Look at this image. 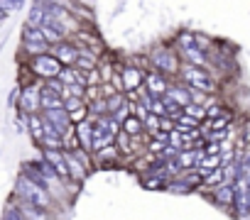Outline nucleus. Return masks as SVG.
I'll use <instances>...</instances> for the list:
<instances>
[{
    "label": "nucleus",
    "mask_w": 250,
    "mask_h": 220,
    "mask_svg": "<svg viewBox=\"0 0 250 220\" xmlns=\"http://www.w3.org/2000/svg\"><path fill=\"white\" fill-rule=\"evenodd\" d=\"M179 76H182V83L191 91H199V93H211L213 91V78L208 76V71H204L199 66L187 64V66H182Z\"/></svg>",
    "instance_id": "1"
},
{
    "label": "nucleus",
    "mask_w": 250,
    "mask_h": 220,
    "mask_svg": "<svg viewBox=\"0 0 250 220\" xmlns=\"http://www.w3.org/2000/svg\"><path fill=\"white\" fill-rule=\"evenodd\" d=\"M18 191H20V196L30 203V205H35V208H47L49 205V196H47V188H42V186H37L32 179H27L25 174L18 179Z\"/></svg>",
    "instance_id": "2"
},
{
    "label": "nucleus",
    "mask_w": 250,
    "mask_h": 220,
    "mask_svg": "<svg viewBox=\"0 0 250 220\" xmlns=\"http://www.w3.org/2000/svg\"><path fill=\"white\" fill-rule=\"evenodd\" d=\"M62 69H64V66H62V64H59V59H57V56H52V54H42V56H35V59H32V71H35L37 76L47 78V81L59 78Z\"/></svg>",
    "instance_id": "3"
},
{
    "label": "nucleus",
    "mask_w": 250,
    "mask_h": 220,
    "mask_svg": "<svg viewBox=\"0 0 250 220\" xmlns=\"http://www.w3.org/2000/svg\"><path fill=\"white\" fill-rule=\"evenodd\" d=\"M150 59H152L155 71H160V73H177V71H182L179 61H177V54L172 49H157Z\"/></svg>",
    "instance_id": "4"
},
{
    "label": "nucleus",
    "mask_w": 250,
    "mask_h": 220,
    "mask_svg": "<svg viewBox=\"0 0 250 220\" xmlns=\"http://www.w3.org/2000/svg\"><path fill=\"white\" fill-rule=\"evenodd\" d=\"M22 35H25V49L32 54V59H35V56H42V54H47V39H44L42 30L25 25V32H22Z\"/></svg>",
    "instance_id": "5"
},
{
    "label": "nucleus",
    "mask_w": 250,
    "mask_h": 220,
    "mask_svg": "<svg viewBox=\"0 0 250 220\" xmlns=\"http://www.w3.org/2000/svg\"><path fill=\"white\" fill-rule=\"evenodd\" d=\"M145 88H147V93L152 95V98H157V100H162L165 95H169V81L165 78V73H160V71H150V73H145Z\"/></svg>",
    "instance_id": "6"
},
{
    "label": "nucleus",
    "mask_w": 250,
    "mask_h": 220,
    "mask_svg": "<svg viewBox=\"0 0 250 220\" xmlns=\"http://www.w3.org/2000/svg\"><path fill=\"white\" fill-rule=\"evenodd\" d=\"M120 78H123V91H128V93H135L145 86V73L138 66H125L120 71Z\"/></svg>",
    "instance_id": "7"
},
{
    "label": "nucleus",
    "mask_w": 250,
    "mask_h": 220,
    "mask_svg": "<svg viewBox=\"0 0 250 220\" xmlns=\"http://www.w3.org/2000/svg\"><path fill=\"white\" fill-rule=\"evenodd\" d=\"M52 56H57L62 66H76V61L81 56V49L76 44H71V42H62V44H57L52 49Z\"/></svg>",
    "instance_id": "8"
},
{
    "label": "nucleus",
    "mask_w": 250,
    "mask_h": 220,
    "mask_svg": "<svg viewBox=\"0 0 250 220\" xmlns=\"http://www.w3.org/2000/svg\"><path fill=\"white\" fill-rule=\"evenodd\" d=\"M44 162L57 171V176L66 179L69 176V164H66V152H54V149H44Z\"/></svg>",
    "instance_id": "9"
},
{
    "label": "nucleus",
    "mask_w": 250,
    "mask_h": 220,
    "mask_svg": "<svg viewBox=\"0 0 250 220\" xmlns=\"http://www.w3.org/2000/svg\"><path fill=\"white\" fill-rule=\"evenodd\" d=\"M20 103H22V108L27 110V115H35L37 108H42V88L27 86L25 93H22V98H20Z\"/></svg>",
    "instance_id": "10"
},
{
    "label": "nucleus",
    "mask_w": 250,
    "mask_h": 220,
    "mask_svg": "<svg viewBox=\"0 0 250 220\" xmlns=\"http://www.w3.org/2000/svg\"><path fill=\"white\" fill-rule=\"evenodd\" d=\"M213 201H216L221 208H233V210H235V188H233V181L218 186V188L213 191Z\"/></svg>",
    "instance_id": "11"
},
{
    "label": "nucleus",
    "mask_w": 250,
    "mask_h": 220,
    "mask_svg": "<svg viewBox=\"0 0 250 220\" xmlns=\"http://www.w3.org/2000/svg\"><path fill=\"white\" fill-rule=\"evenodd\" d=\"M47 123H52L59 132H62V137H64V132L71 128V120H69V113H66V110H52V113H44L42 115Z\"/></svg>",
    "instance_id": "12"
},
{
    "label": "nucleus",
    "mask_w": 250,
    "mask_h": 220,
    "mask_svg": "<svg viewBox=\"0 0 250 220\" xmlns=\"http://www.w3.org/2000/svg\"><path fill=\"white\" fill-rule=\"evenodd\" d=\"M113 140H115V135H110L105 128H101V125L93 123V154L101 152V149H105V147H110V145H115Z\"/></svg>",
    "instance_id": "13"
},
{
    "label": "nucleus",
    "mask_w": 250,
    "mask_h": 220,
    "mask_svg": "<svg viewBox=\"0 0 250 220\" xmlns=\"http://www.w3.org/2000/svg\"><path fill=\"white\" fill-rule=\"evenodd\" d=\"M42 108L44 113H52V110H64V98L49 88H42Z\"/></svg>",
    "instance_id": "14"
},
{
    "label": "nucleus",
    "mask_w": 250,
    "mask_h": 220,
    "mask_svg": "<svg viewBox=\"0 0 250 220\" xmlns=\"http://www.w3.org/2000/svg\"><path fill=\"white\" fill-rule=\"evenodd\" d=\"M76 137H79V145H83V149L93 152V123L76 125Z\"/></svg>",
    "instance_id": "15"
},
{
    "label": "nucleus",
    "mask_w": 250,
    "mask_h": 220,
    "mask_svg": "<svg viewBox=\"0 0 250 220\" xmlns=\"http://www.w3.org/2000/svg\"><path fill=\"white\" fill-rule=\"evenodd\" d=\"M66 164H69V176L74 181H83L86 179V166H83V162L76 154H69L66 152Z\"/></svg>",
    "instance_id": "16"
},
{
    "label": "nucleus",
    "mask_w": 250,
    "mask_h": 220,
    "mask_svg": "<svg viewBox=\"0 0 250 220\" xmlns=\"http://www.w3.org/2000/svg\"><path fill=\"white\" fill-rule=\"evenodd\" d=\"M120 154H123V152L118 149V145H110V147H105V149L96 152V162H98L101 166H108V164H115Z\"/></svg>",
    "instance_id": "17"
},
{
    "label": "nucleus",
    "mask_w": 250,
    "mask_h": 220,
    "mask_svg": "<svg viewBox=\"0 0 250 220\" xmlns=\"http://www.w3.org/2000/svg\"><path fill=\"white\" fill-rule=\"evenodd\" d=\"M169 95H172L182 108H187L189 103H194V98H191V88H187L184 83H182V86H172V88H169Z\"/></svg>",
    "instance_id": "18"
},
{
    "label": "nucleus",
    "mask_w": 250,
    "mask_h": 220,
    "mask_svg": "<svg viewBox=\"0 0 250 220\" xmlns=\"http://www.w3.org/2000/svg\"><path fill=\"white\" fill-rule=\"evenodd\" d=\"M27 128H30V132H32V137H35L37 142L44 140V118H40V115H27Z\"/></svg>",
    "instance_id": "19"
},
{
    "label": "nucleus",
    "mask_w": 250,
    "mask_h": 220,
    "mask_svg": "<svg viewBox=\"0 0 250 220\" xmlns=\"http://www.w3.org/2000/svg\"><path fill=\"white\" fill-rule=\"evenodd\" d=\"M182 113H184L187 118L196 120V123H206V108H201V105H196V103H189Z\"/></svg>",
    "instance_id": "20"
},
{
    "label": "nucleus",
    "mask_w": 250,
    "mask_h": 220,
    "mask_svg": "<svg viewBox=\"0 0 250 220\" xmlns=\"http://www.w3.org/2000/svg\"><path fill=\"white\" fill-rule=\"evenodd\" d=\"M226 179H228V176H226V171H223V169H216V171H211V174H206V176H204V183H206V186H216V188H218V186L228 183Z\"/></svg>",
    "instance_id": "21"
},
{
    "label": "nucleus",
    "mask_w": 250,
    "mask_h": 220,
    "mask_svg": "<svg viewBox=\"0 0 250 220\" xmlns=\"http://www.w3.org/2000/svg\"><path fill=\"white\" fill-rule=\"evenodd\" d=\"M128 108H130V115L133 118H138L140 123H147V118H150V110L140 103V100H135V103H128Z\"/></svg>",
    "instance_id": "22"
},
{
    "label": "nucleus",
    "mask_w": 250,
    "mask_h": 220,
    "mask_svg": "<svg viewBox=\"0 0 250 220\" xmlns=\"http://www.w3.org/2000/svg\"><path fill=\"white\" fill-rule=\"evenodd\" d=\"M221 118H230V113L226 108H221V105H211L208 110H206V120H221Z\"/></svg>",
    "instance_id": "23"
},
{
    "label": "nucleus",
    "mask_w": 250,
    "mask_h": 220,
    "mask_svg": "<svg viewBox=\"0 0 250 220\" xmlns=\"http://www.w3.org/2000/svg\"><path fill=\"white\" fill-rule=\"evenodd\" d=\"M79 108H83V98H69V100H64V110L71 115V113H76Z\"/></svg>",
    "instance_id": "24"
},
{
    "label": "nucleus",
    "mask_w": 250,
    "mask_h": 220,
    "mask_svg": "<svg viewBox=\"0 0 250 220\" xmlns=\"http://www.w3.org/2000/svg\"><path fill=\"white\" fill-rule=\"evenodd\" d=\"M47 88H49V91H54V93H59V95H62V93H64V88H66V86H64V83H62V81H59V78H52V81H47Z\"/></svg>",
    "instance_id": "25"
},
{
    "label": "nucleus",
    "mask_w": 250,
    "mask_h": 220,
    "mask_svg": "<svg viewBox=\"0 0 250 220\" xmlns=\"http://www.w3.org/2000/svg\"><path fill=\"white\" fill-rule=\"evenodd\" d=\"M143 186H145V188H165V181L157 179V176H155V179H143Z\"/></svg>",
    "instance_id": "26"
},
{
    "label": "nucleus",
    "mask_w": 250,
    "mask_h": 220,
    "mask_svg": "<svg viewBox=\"0 0 250 220\" xmlns=\"http://www.w3.org/2000/svg\"><path fill=\"white\" fill-rule=\"evenodd\" d=\"M5 220H25V218H22V213H20V210H8Z\"/></svg>",
    "instance_id": "27"
},
{
    "label": "nucleus",
    "mask_w": 250,
    "mask_h": 220,
    "mask_svg": "<svg viewBox=\"0 0 250 220\" xmlns=\"http://www.w3.org/2000/svg\"><path fill=\"white\" fill-rule=\"evenodd\" d=\"M5 18H8V10H5V8H3V5H0V22H3V20H5Z\"/></svg>",
    "instance_id": "28"
}]
</instances>
